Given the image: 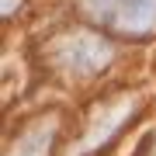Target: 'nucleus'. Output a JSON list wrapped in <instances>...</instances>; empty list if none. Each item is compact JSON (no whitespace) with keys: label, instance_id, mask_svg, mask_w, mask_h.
<instances>
[{"label":"nucleus","instance_id":"3","mask_svg":"<svg viewBox=\"0 0 156 156\" xmlns=\"http://www.w3.org/2000/svg\"><path fill=\"white\" fill-rule=\"evenodd\" d=\"M52 125H56V122H38V125H31L28 132H21V139L11 146L7 156H49L52 135H56Z\"/></svg>","mask_w":156,"mask_h":156},{"label":"nucleus","instance_id":"2","mask_svg":"<svg viewBox=\"0 0 156 156\" xmlns=\"http://www.w3.org/2000/svg\"><path fill=\"white\" fill-rule=\"evenodd\" d=\"M52 62L66 73H97L111 62V45L108 38H101L94 31H83V28H73L66 35H59L49 49Z\"/></svg>","mask_w":156,"mask_h":156},{"label":"nucleus","instance_id":"1","mask_svg":"<svg viewBox=\"0 0 156 156\" xmlns=\"http://www.w3.org/2000/svg\"><path fill=\"white\" fill-rule=\"evenodd\" d=\"M83 17L118 35H153L156 0H80Z\"/></svg>","mask_w":156,"mask_h":156}]
</instances>
